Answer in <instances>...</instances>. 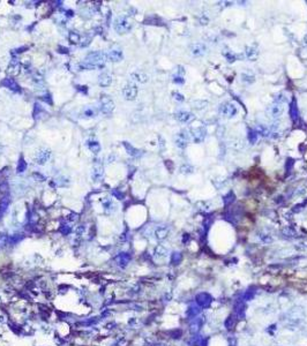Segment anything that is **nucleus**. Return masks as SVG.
Returning a JSON list of instances; mask_svg holds the SVG:
<instances>
[{"label":"nucleus","mask_w":307,"mask_h":346,"mask_svg":"<svg viewBox=\"0 0 307 346\" xmlns=\"http://www.w3.org/2000/svg\"><path fill=\"white\" fill-rule=\"evenodd\" d=\"M105 61V53L101 52V51H95V52H90L89 54H87L84 61L80 65V67L87 71H95V69L102 68L104 66Z\"/></svg>","instance_id":"f257e3e1"},{"label":"nucleus","mask_w":307,"mask_h":346,"mask_svg":"<svg viewBox=\"0 0 307 346\" xmlns=\"http://www.w3.org/2000/svg\"><path fill=\"white\" fill-rule=\"evenodd\" d=\"M133 24L130 21V19L127 16H118L113 22V28H115V33H127L132 30Z\"/></svg>","instance_id":"f03ea898"},{"label":"nucleus","mask_w":307,"mask_h":346,"mask_svg":"<svg viewBox=\"0 0 307 346\" xmlns=\"http://www.w3.org/2000/svg\"><path fill=\"white\" fill-rule=\"evenodd\" d=\"M284 110H285V106H284V103H279V102H274L271 105H269L267 110H266V113L268 115L269 118L273 119H277L279 117H282L284 113Z\"/></svg>","instance_id":"7ed1b4c3"},{"label":"nucleus","mask_w":307,"mask_h":346,"mask_svg":"<svg viewBox=\"0 0 307 346\" xmlns=\"http://www.w3.org/2000/svg\"><path fill=\"white\" fill-rule=\"evenodd\" d=\"M220 113H221V115L225 117V118H233L238 113V107L233 103L225 102V103L221 104V106H220Z\"/></svg>","instance_id":"20e7f679"},{"label":"nucleus","mask_w":307,"mask_h":346,"mask_svg":"<svg viewBox=\"0 0 307 346\" xmlns=\"http://www.w3.org/2000/svg\"><path fill=\"white\" fill-rule=\"evenodd\" d=\"M189 140H191V134H189V132H187L186 129H182L179 133H177L176 138H174V142H176V146H177L178 148L185 149V148L187 147L188 143H189Z\"/></svg>","instance_id":"39448f33"},{"label":"nucleus","mask_w":307,"mask_h":346,"mask_svg":"<svg viewBox=\"0 0 307 346\" xmlns=\"http://www.w3.org/2000/svg\"><path fill=\"white\" fill-rule=\"evenodd\" d=\"M304 315H305V313H304V309H302L301 307H294V308H292L286 314L289 322L294 323V324H297V323L300 322L302 318H304Z\"/></svg>","instance_id":"423d86ee"},{"label":"nucleus","mask_w":307,"mask_h":346,"mask_svg":"<svg viewBox=\"0 0 307 346\" xmlns=\"http://www.w3.org/2000/svg\"><path fill=\"white\" fill-rule=\"evenodd\" d=\"M50 157H51V150L49 148H41L38 151L36 152L35 159H36V163L38 165H44L49 161Z\"/></svg>","instance_id":"0eeeda50"},{"label":"nucleus","mask_w":307,"mask_h":346,"mask_svg":"<svg viewBox=\"0 0 307 346\" xmlns=\"http://www.w3.org/2000/svg\"><path fill=\"white\" fill-rule=\"evenodd\" d=\"M122 95L127 100H134L138 96V87L134 83H126L122 89Z\"/></svg>","instance_id":"6e6552de"},{"label":"nucleus","mask_w":307,"mask_h":346,"mask_svg":"<svg viewBox=\"0 0 307 346\" xmlns=\"http://www.w3.org/2000/svg\"><path fill=\"white\" fill-rule=\"evenodd\" d=\"M195 301L196 304L201 307V308H208L212 302V298L209 293L207 292H201L195 297Z\"/></svg>","instance_id":"1a4fd4ad"},{"label":"nucleus","mask_w":307,"mask_h":346,"mask_svg":"<svg viewBox=\"0 0 307 346\" xmlns=\"http://www.w3.org/2000/svg\"><path fill=\"white\" fill-rule=\"evenodd\" d=\"M115 110V103L113 100L111 99L110 97L107 96H103L101 97V111L102 113L104 114H110L112 113V111Z\"/></svg>","instance_id":"9d476101"},{"label":"nucleus","mask_w":307,"mask_h":346,"mask_svg":"<svg viewBox=\"0 0 307 346\" xmlns=\"http://www.w3.org/2000/svg\"><path fill=\"white\" fill-rule=\"evenodd\" d=\"M106 60L111 62H119L124 59V54H122V51L120 49H113V50H110L109 52L105 54Z\"/></svg>","instance_id":"9b49d317"},{"label":"nucleus","mask_w":307,"mask_h":346,"mask_svg":"<svg viewBox=\"0 0 307 346\" xmlns=\"http://www.w3.org/2000/svg\"><path fill=\"white\" fill-rule=\"evenodd\" d=\"M91 178L95 182H99L104 178V167L102 164H95L91 171Z\"/></svg>","instance_id":"f8f14e48"},{"label":"nucleus","mask_w":307,"mask_h":346,"mask_svg":"<svg viewBox=\"0 0 307 346\" xmlns=\"http://www.w3.org/2000/svg\"><path fill=\"white\" fill-rule=\"evenodd\" d=\"M245 310H246V306H245L244 300H235V316L237 317V320H241V318L245 317Z\"/></svg>","instance_id":"ddd939ff"},{"label":"nucleus","mask_w":307,"mask_h":346,"mask_svg":"<svg viewBox=\"0 0 307 346\" xmlns=\"http://www.w3.org/2000/svg\"><path fill=\"white\" fill-rule=\"evenodd\" d=\"M21 68H22L21 62H20L17 59H12L10 61V64H8V67H7V73L12 76H15V75H17V74H20Z\"/></svg>","instance_id":"4468645a"},{"label":"nucleus","mask_w":307,"mask_h":346,"mask_svg":"<svg viewBox=\"0 0 307 346\" xmlns=\"http://www.w3.org/2000/svg\"><path fill=\"white\" fill-rule=\"evenodd\" d=\"M1 85L7 88V89H10V90L14 91V92H20V91H21V88H20V85L17 84V82H16L14 79H12V77H6V79H4V80L1 81Z\"/></svg>","instance_id":"2eb2a0df"},{"label":"nucleus","mask_w":307,"mask_h":346,"mask_svg":"<svg viewBox=\"0 0 307 346\" xmlns=\"http://www.w3.org/2000/svg\"><path fill=\"white\" fill-rule=\"evenodd\" d=\"M191 51L194 57H202L207 52V45L204 43H195L192 45Z\"/></svg>","instance_id":"dca6fc26"},{"label":"nucleus","mask_w":307,"mask_h":346,"mask_svg":"<svg viewBox=\"0 0 307 346\" xmlns=\"http://www.w3.org/2000/svg\"><path fill=\"white\" fill-rule=\"evenodd\" d=\"M191 135L193 136V140L194 142L200 143L202 142L204 138H206V128L204 127H197V128H193L192 132H191Z\"/></svg>","instance_id":"f3484780"},{"label":"nucleus","mask_w":307,"mask_h":346,"mask_svg":"<svg viewBox=\"0 0 307 346\" xmlns=\"http://www.w3.org/2000/svg\"><path fill=\"white\" fill-rule=\"evenodd\" d=\"M176 118H177V120L180 121V122L187 123L194 119V115H193V113L187 112V111H179V112L176 113Z\"/></svg>","instance_id":"a211bd4d"},{"label":"nucleus","mask_w":307,"mask_h":346,"mask_svg":"<svg viewBox=\"0 0 307 346\" xmlns=\"http://www.w3.org/2000/svg\"><path fill=\"white\" fill-rule=\"evenodd\" d=\"M130 261V255L128 253H120L119 255L115 257V263L121 268H125Z\"/></svg>","instance_id":"6ab92c4d"},{"label":"nucleus","mask_w":307,"mask_h":346,"mask_svg":"<svg viewBox=\"0 0 307 346\" xmlns=\"http://www.w3.org/2000/svg\"><path fill=\"white\" fill-rule=\"evenodd\" d=\"M122 144H124V147H125L126 151H127V154L130 155V156L134 157V158H139V157L142 156V151L141 150H139V149H136V148H134L130 143L128 142H122Z\"/></svg>","instance_id":"aec40b11"},{"label":"nucleus","mask_w":307,"mask_h":346,"mask_svg":"<svg viewBox=\"0 0 307 346\" xmlns=\"http://www.w3.org/2000/svg\"><path fill=\"white\" fill-rule=\"evenodd\" d=\"M202 324H203V317L193 318V321L191 322V324H189V330H191V332L194 333V335L197 333V332L200 331Z\"/></svg>","instance_id":"412c9836"},{"label":"nucleus","mask_w":307,"mask_h":346,"mask_svg":"<svg viewBox=\"0 0 307 346\" xmlns=\"http://www.w3.org/2000/svg\"><path fill=\"white\" fill-rule=\"evenodd\" d=\"M112 83V76L107 73H102L98 76V84L101 87H109Z\"/></svg>","instance_id":"4be33fe9"},{"label":"nucleus","mask_w":307,"mask_h":346,"mask_svg":"<svg viewBox=\"0 0 307 346\" xmlns=\"http://www.w3.org/2000/svg\"><path fill=\"white\" fill-rule=\"evenodd\" d=\"M10 203V196H7V195H5L2 199L0 200V218H1L6 213V211L8 210Z\"/></svg>","instance_id":"5701e85b"},{"label":"nucleus","mask_w":307,"mask_h":346,"mask_svg":"<svg viewBox=\"0 0 307 346\" xmlns=\"http://www.w3.org/2000/svg\"><path fill=\"white\" fill-rule=\"evenodd\" d=\"M200 312H201V307L199 306L197 304H194V305H191L189 307H188L187 309V316L189 318H195L200 314Z\"/></svg>","instance_id":"b1692460"},{"label":"nucleus","mask_w":307,"mask_h":346,"mask_svg":"<svg viewBox=\"0 0 307 346\" xmlns=\"http://www.w3.org/2000/svg\"><path fill=\"white\" fill-rule=\"evenodd\" d=\"M130 77H132V80L136 81V82H140V83H146V82L149 80L148 75L144 74V73H141V72H134V73H132V74H130Z\"/></svg>","instance_id":"393cba45"},{"label":"nucleus","mask_w":307,"mask_h":346,"mask_svg":"<svg viewBox=\"0 0 307 346\" xmlns=\"http://www.w3.org/2000/svg\"><path fill=\"white\" fill-rule=\"evenodd\" d=\"M246 57L248 58L250 60H256L258 59V57H259V51H258V49L255 48V46H247L246 48Z\"/></svg>","instance_id":"a878e982"},{"label":"nucleus","mask_w":307,"mask_h":346,"mask_svg":"<svg viewBox=\"0 0 307 346\" xmlns=\"http://www.w3.org/2000/svg\"><path fill=\"white\" fill-rule=\"evenodd\" d=\"M169 234V228L166 226H158L155 231V237L157 238L158 240H163L168 237Z\"/></svg>","instance_id":"bb28decb"},{"label":"nucleus","mask_w":307,"mask_h":346,"mask_svg":"<svg viewBox=\"0 0 307 346\" xmlns=\"http://www.w3.org/2000/svg\"><path fill=\"white\" fill-rule=\"evenodd\" d=\"M241 80H243V82L247 83V84H252V83L255 82V75L250 73V72H245V73L241 74Z\"/></svg>","instance_id":"cd10ccee"},{"label":"nucleus","mask_w":307,"mask_h":346,"mask_svg":"<svg viewBox=\"0 0 307 346\" xmlns=\"http://www.w3.org/2000/svg\"><path fill=\"white\" fill-rule=\"evenodd\" d=\"M166 255H168V249H166L165 247L159 245V246H157L155 248V256H156L157 259H163V257H165Z\"/></svg>","instance_id":"c85d7f7f"},{"label":"nucleus","mask_w":307,"mask_h":346,"mask_svg":"<svg viewBox=\"0 0 307 346\" xmlns=\"http://www.w3.org/2000/svg\"><path fill=\"white\" fill-rule=\"evenodd\" d=\"M255 293H256V289H255L254 286H253V287H250V289L244 293V295H243V300H244V301H250V300H252V299L254 298Z\"/></svg>","instance_id":"c756f323"},{"label":"nucleus","mask_w":307,"mask_h":346,"mask_svg":"<svg viewBox=\"0 0 307 346\" xmlns=\"http://www.w3.org/2000/svg\"><path fill=\"white\" fill-rule=\"evenodd\" d=\"M88 148L92 154H98L101 151V144L97 141H89L88 142Z\"/></svg>","instance_id":"7c9ffc66"},{"label":"nucleus","mask_w":307,"mask_h":346,"mask_svg":"<svg viewBox=\"0 0 307 346\" xmlns=\"http://www.w3.org/2000/svg\"><path fill=\"white\" fill-rule=\"evenodd\" d=\"M27 161H24V158L22 156L20 157L19 161H17V166H16V172L17 173H23L24 171L27 170Z\"/></svg>","instance_id":"2f4dec72"},{"label":"nucleus","mask_w":307,"mask_h":346,"mask_svg":"<svg viewBox=\"0 0 307 346\" xmlns=\"http://www.w3.org/2000/svg\"><path fill=\"white\" fill-rule=\"evenodd\" d=\"M202 344V338L197 333H195L193 337L189 338L188 340V345L189 346H200Z\"/></svg>","instance_id":"473e14b6"},{"label":"nucleus","mask_w":307,"mask_h":346,"mask_svg":"<svg viewBox=\"0 0 307 346\" xmlns=\"http://www.w3.org/2000/svg\"><path fill=\"white\" fill-rule=\"evenodd\" d=\"M181 260H182L181 253H179V251L172 253V255H171V263H172V264L177 266V264H179V263L181 262Z\"/></svg>","instance_id":"72a5a7b5"},{"label":"nucleus","mask_w":307,"mask_h":346,"mask_svg":"<svg viewBox=\"0 0 307 346\" xmlns=\"http://www.w3.org/2000/svg\"><path fill=\"white\" fill-rule=\"evenodd\" d=\"M235 316H233V315H231V316H229V317L225 320V322H224V325H225V328L227 329V330H231L232 328L235 327Z\"/></svg>","instance_id":"f704fd0d"},{"label":"nucleus","mask_w":307,"mask_h":346,"mask_svg":"<svg viewBox=\"0 0 307 346\" xmlns=\"http://www.w3.org/2000/svg\"><path fill=\"white\" fill-rule=\"evenodd\" d=\"M290 114H291L292 120H297L298 119V109L296 106V100H293L291 105H290Z\"/></svg>","instance_id":"c9c22d12"},{"label":"nucleus","mask_w":307,"mask_h":346,"mask_svg":"<svg viewBox=\"0 0 307 346\" xmlns=\"http://www.w3.org/2000/svg\"><path fill=\"white\" fill-rule=\"evenodd\" d=\"M255 130H256L258 135H261V136H264V138H266V136H269V134H270L268 128L262 126V125H261V126H258Z\"/></svg>","instance_id":"e433bc0d"},{"label":"nucleus","mask_w":307,"mask_h":346,"mask_svg":"<svg viewBox=\"0 0 307 346\" xmlns=\"http://www.w3.org/2000/svg\"><path fill=\"white\" fill-rule=\"evenodd\" d=\"M22 239H23V235H22V234H14V235L8 237V243H10V245H16V243L21 241Z\"/></svg>","instance_id":"4c0bfd02"},{"label":"nucleus","mask_w":307,"mask_h":346,"mask_svg":"<svg viewBox=\"0 0 307 346\" xmlns=\"http://www.w3.org/2000/svg\"><path fill=\"white\" fill-rule=\"evenodd\" d=\"M180 172H181L182 174H191V173L194 172V167L191 165L185 164V165H182L181 167H180Z\"/></svg>","instance_id":"58836bf2"},{"label":"nucleus","mask_w":307,"mask_h":346,"mask_svg":"<svg viewBox=\"0 0 307 346\" xmlns=\"http://www.w3.org/2000/svg\"><path fill=\"white\" fill-rule=\"evenodd\" d=\"M66 220H67L68 223L71 224H74L76 223L77 220H79V215L75 212H71L69 215H67V217H66Z\"/></svg>","instance_id":"ea45409f"},{"label":"nucleus","mask_w":307,"mask_h":346,"mask_svg":"<svg viewBox=\"0 0 307 346\" xmlns=\"http://www.w3.org/2000/svg\"><path fill=\"white\" fill-rule=\"evenodd\" d=\"M258 133H256V130H250V133H248V140H250V142L252 143V144H254L256 141H258Z\"/></svg>","instance_id":"a19ab883"},{"label":"nucleus","mask_w":307,"mask_h":346,"mask_svg":"<svg viewBox=\"0 0 307 346\" xmlns=\"http://www.w3.org/2000/svg\"><path fill=\"white\" fill-rule=\"evenodd\" d=\"M71 231H72L71 226H68L67 224H61V226H60V233H61L63 235H68V234L71 233Z\"/></svg>","instance_id":"79ce46f5"},{"label":"nucleus","mask_w":307,"mask_h":346,"mask_svg":"<svg viewBox=\"0 0 307 346\" xmlns=\"http://www.w3.org/2000/svg\"><path fill=\"white\" fill-rule=\"evenodd\" d=\"M223 56H224V57L226 58V60H227V61H229V62H233V61H235V54H233V53L227 52V51H225V52H224V51H223Z\"/></svg>","instance_id":"37998d69"},{"label":"nucleus","mask_w":307,"mask_h":346,"mask_svg":"<svg viewBox=\"0 0 307 346\" xmlns=\"http://www.w3.org/2000/svg\"><path fill=\"white\" fill-rule=\"evenodd\" d=\"M69 41L74 44H76V43L80 42V35L76 33H69Z\"/></svg>","instance_id":"c03bdc74"},{"label":"nucleus","mask_w":307,"mask_h":346,"mask_svg":"<svg viewBox=\"0 0 307 346\" xmlns=\"http://www.w3.org/2000/svg\"><path fill=\"white\" fill-rule=\"evenodd\" d=\"M7 243H8V237L4 233H0V247H5Z\"/></svg>","instance_id":"a18cd8bd"},{"label":"nucleus","mask_w":307,"mask_h":346,"mask_svg":"<svg viewBox=\"0 0 307 346\" xmlns=\"http://www.w3.org/2000/svg\"><path fill=\"white\" fill-rule=\"evenodd\" d=\"M233 200H235V194L232 193V192H230L229 194L226 195L225 197L223 199V201H224V203L225 204H230L231 202H233Z\"/></svg>","instance_id":"49530a36"},{"label":"nucleus","mask_w":307,"mask_h":346,"mask_svg":"<svg viewBox=\"0 0 307 346\" xmlns=\"http://www.w3.org/2000/svg\"><path fill=\"white\" fill-rule=\"evenodd\" d=\"M173 82H174V83H177V84H184V83H185V80H184L182 75H178V74H176V75L173 76Z\"/></svg>","instance_id":"de8ad7c7"},{"label":"nucleus","mask_w":307,"mask_h":346,"mask_svg":"<svg viewBox=\"0 0 307 346\" xmlns=\"http://www.w3.org/2000/svg\"><path fill=\"white\" fill-rule=\"evenodd\" d=\"M172 96H173V98L176 100H178V102H184V100H185V97H184L180 92H177V91H176V92L172 94Z\"/></svg>","instance_id":"09e8293b"},{"label":"nucleus","mask_w":307,"mask_h":346,"mask_svg":"<svg viewBox=\"0 0 307 346\" xmlns=\"http://www.w3.org/2000/svg\"><path fill=\"white\" fill-rule=\"evenodd\" d=\"M112 195H115V197H117V199H119V200H122L124 199V194H122V193H120V192H117V190H112Z\"/></svg>","instance_id":"8fccbe9b"},{"label":"nucleus","mask_w":307,"mask_h":346,"mask_svg":"<svg viewBox=\"0 0 307 346\" xmlns=\"http://www.w3.org/2000/svg\"><path fill=\"white\" fill-rule=\"evenodd\" d=\"M84 114H86L87 117H95V112H94V110H87L86 112H84Z\"/></svg>","instance_id":"3c124183"},{"label":"nucleus","mask_w":307,"mask_h":346,"mask_svg":"<svg viewBox=\"0 0 307 346\" xmlns=\"http://www.w3.org/2000/svg\"><path fill=\"white\" fill-rule=\"evenodd\" d=\"M35 178V179H38V181H44L45 180V178H44L43 176H41L39 173H34V176H33Z\"/></svg>","instance_id":"603ef678"},{"label":"nucleus","mask_w":307,"mask_h":346,"mask_svg":"<svg viewBox=\"0 0 307 346\" xmlns=\"http://www.w3.org/2000/svg\"><path fill=\"white\" fill-rule=\"evenodd\" d=\"M189 240V234H184V239H182V242L186 243V241Z\"/></svg>","instance_id":"864d4df0"},{"label":"nucleus","mask_w":307,"mask_h":346,"mask_svg":"<svg viewBox=\"0 0 307 346\" xmlns=\"http://www.w3.org/2000/svg\"><path fill=\"white\" fill-rule=\"evenodd\" d=\"M304 43H305V45L307 46V35L305 36V37H304Z\"/></svg>","instance_id":"5fc2aeb1"}]
</instances>
